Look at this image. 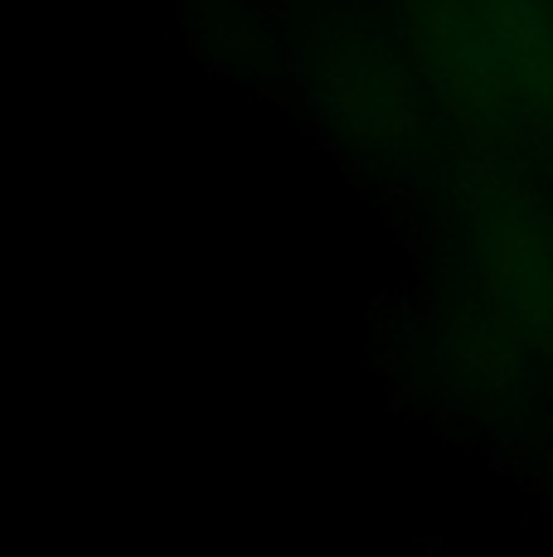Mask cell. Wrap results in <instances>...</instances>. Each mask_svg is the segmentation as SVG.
<instances>
[{
  "label": "cell",
  "instance_id": "cell-1",
  "mask_svg": "<svg viewBox=\"0 0 553 557\" xmlns=\"http://www.w3.org/2000/svg\"><path fill=\"white\" fill-rule=\"evenodd\" d=\"M408 25L442 88H452L476 112H553L549 0H408Z\"/></svg>",
  "mask_w": 553,
  "mask_h": 557
},
{
  "label": "cell",
  "instance_id": "cell-2",
  "mask_svg": "<svg viewBox=\"0 0 553 557\" xmlns=\"http://www.w3.org/2000/svg\"><path fill=\"white\" fill-rule=\"evenodd\" d=\"M481 272L500 315L553 355V223L534 209H495L481 223Z\"/></svg>",
  "mask_w": 553,
  "mask_h": 557
}]
</instances>
